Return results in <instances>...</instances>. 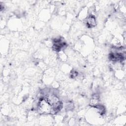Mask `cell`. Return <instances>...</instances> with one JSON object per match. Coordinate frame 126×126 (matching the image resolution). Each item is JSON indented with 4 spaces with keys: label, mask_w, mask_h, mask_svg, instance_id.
<instances>
[{
    "label": "cell",
    "mask_w": 126,
    "mask_h": 126,
    "mask_svg": "<svg viewBox=\"0 0 126 126\" xmlns=\"http://www.w3.org/2000/svg\"><path fill=\"white\" fill-rule=\"evenodd\" d=\"M87 27L89 28H92L94 27L96 25L95 18L94 16L90 15L87 19L86 21Z\"/></svg>",
    "instance_id": "obj_1"
}]
</instances>
